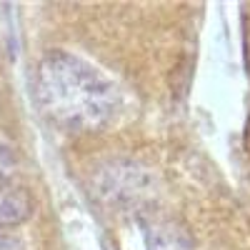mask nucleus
Wrapping results in <instances>:
<instances>
[{
	"label": "nucleus",
	"instance_id": "423d86ee",
	"mask_svg": "<svg viewBox=\"0 0 250 250\" xmlns=\"http://www.w3.org/2000/svg\"><path fill=\"white\" fill-rule=\"evenodd\" d=\"M0 250H25L23 240L10 235V233H0Z\"/></svg>",
	"mask_w": 250,
	"mask_h": 250
},
{
	"label": "nucleus",
	"instance_id": "f03ea898",
	"mask_svg": "<svg viewBox=\"0 0 250 250\" xmlns=\"http://www.w3.org/2000/svg\"><path fill=\"white\" fill-rule=\"evenodd\" d=\"M145 250H195L193 235L178 218L148 210L140 218Z\"/></svg>",
	"mask_w": 250,
	"mask_h": 250
},
{
	"label": "nucleus",
	"instance_id": "39448f33",
	"mask_svg": "<svg viewBox=\"0 0 250 250\" xmlns=\"http://www.w3.org/2000/svg\"><path fill=\"white\" fill-rule=\"evenodd\" d=\"M13 170H15V153L8 143L0 140V183H10Z\"/></svg>",
	"mask_w": 250,
	"mask_h": 250
},
{
	"label": "nucleus",
	"instance_id": "f257e3e1",
	"mask_svg": "<svg viewBox=\"0 0 250 250\" xmlns=\"http://www.w3.org/2000/svg\"><path fill=\"white\" fill-rule=\"evenodd\" d=\"M38 108L65 133H98L118 113V90L108 75L68 50H50L35 70Z\"/></svg>",
	"mask_w": 250,
	"mask_h": 250
},
{
	"label": "nucleus",
	"instance_id": "7ed1b4c3",
	"mask_svg": "<svg viewBox=\"0 0 250 250\" xmlns=\"http://www.w3.org/2000/svg\"><path fill=\"white\" fill-rule=\"evenodd\" d=\"M148 190V175L143 170L133 168V165H123V168H113V175L108 183L100 185V195H105L110 200H125V203H133L140 195H145Z\"/></svg>",
	"mask_w": 250,
	"mask_h": 250
},
{
	"label": "nucleus",
	"instance_id": "20e7f679",
	"mask_svg": "<svg viewBox=\"0 0 250 250\" xmlns=\"http://www.w3.org/2000/svg\"><path fill=\"white\" fill-rule=\"evenodd\" d=\"M33 215V198L28 188L15 183H0V230L15 228Z\"/></svg>",
	"mask_w": 250,
	"mask_h": 250
}]
</instances>
